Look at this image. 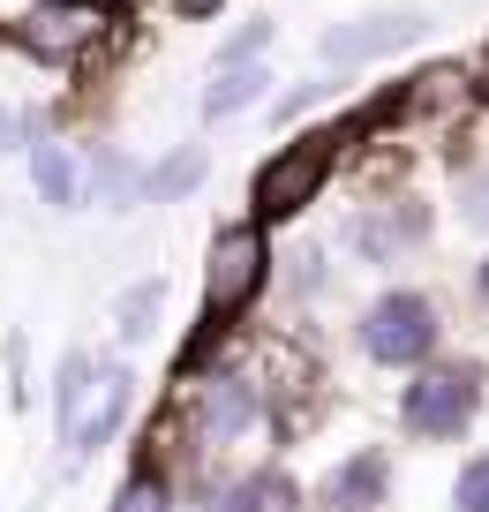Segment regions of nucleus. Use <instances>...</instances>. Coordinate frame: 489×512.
Instances as JSON below:
<instances>
[{"label": "nucleus", "instance_id": "nucleus-1", "mask_svg": "<svg viewBox=\"0 0 489 512\" xmlns=\"http://www.w3.org/2000/svg\"><path fill=\"white\" fill-rule=\"evenodd\" d=\"M264 279H271V234L256 219L219 226V234H211V256H204V339L181 354V369L204 362L211 339H219L234 317H249V302L264 294Z\"/></svg>", "mask_w": 489, "mask_h": 512}, {"label": "nucleus", "instance_id": "nucleus-10", "mask_svg": "<svg viewBox=\"0 0 489 512\" xmlns=\"http://www.w3.org/2000/svg\"><path fill=\"white\" fill-rule=\"evenodd\" d=\"M128 400H136V377H128L121 362H106V369H98L91 407H83V422L68 430V460H91L98 445H113V430L128 422Z\"/></svg>", "mask_w": 489, "mask_h": 512}, {"label": "nucleus", "instance_id": "nucleus-16", "mask_svg": "<svg viewBox=\"0 0 489 512\" xmlns=\"http://www.w3.org/2000/svg\"><path fill=\"white\" fill-rule=\"evenodd\" d=\"M264 91H271V68H226L204 83V121H234V113L264 106Z\"/></svg>", "mask_w": 489, "mask_h": 512}, {"label": "nucleus", "instance_id": "nucleus-20", "mask_svg": "<svg viewBox=\"0 0 489 512\" xmlns=\"http://www.w3.org/2000/svg\"><path fill=\"white\" fill-rule=\"evenodd\" d=\"M452 512H489V452H474L452 475Z\"/></svg>", "mask_w": 489, "mask_h": 512}, {"label": "nucleus", "instance_id": "nucleus-25", "mask_svg": "<svg viewBox=\"0 0 489 512\" xmlns=\"http://www.w3.org/2000/svg\"><path fill=\"white\" fill-rule=\"evenodd\" d=\"M181 16H211V8H219V0H174Z\"/></svg>", "mask_w": 489, "mask_h": 512}, {"label": "nucleus", "instance_id": "nucleus-12", "mask_svg": "<svg viewBox=\"0 0 489 512\" xmlns=\"http://www.w3.org/2000/svg\"><path fill=\"white\" fill-rule=\"evenodd\" d=\"M31 181H38V196H46L53 211H76L83 189H91L83 159H76L68 144H53V136H38V144H31Z\"/></svg>", "mask_w": 489, "mask_h": 512}, {"label": "nucleus", "instance_id": "nucleus-4", "mask_svg": "<svg viewBox=\"0 0 489 512\" xmlns=\"http://www.w3.org/2000/svg\"><path fill=\"white\" fill-rule=\"evenodd\" d=\"M354 347L369 354L377 369H422V362H437V347H444V309H437V294H422V287H384L377 302L354 317Z\"/></svg>", "mask_w": 489, "mask_h": 512}, {"label": "nucleus", "instance_id": "nucleus-26", "mask_svg": "<svg viewBox=\"0 0 489 512\" xmlns=\"http://www.w3.org/2000/svg\"><path fill=\"white\" fill-rule=\"evenodd\" d=\"M68 8H91V16H106V8H113V0H68Z\"/></svg>", "mask_w": 489, "mask_h": 512}, {"label": "nucleus", "instance_id": "nucleus-9", "mask_svg": "<svg viewBox=\"0 0 489 512\" xmlns=\"http://www.w3.org/2000/svg\"><path fill=\"white\" fill-rule=\"evenodd\" d=\"M91 38H98V16L91 8H68V0H38L31 16L16 23V46L38 53V61H76Z\"/></svg>", "mask_w": 489, "mask_h": 512}, {"label": "nucleus", "instance_id": "nucleus-11", "mask_svg": "<svg viewBox=\"0 0 489 512\" xmlns=\"http://www.w3.org/2000/svg\"><path fill=\"white\" fill-rule=\"evenodd\" d=\"M204 512H309V490L286 467H249V475L219 482Z\"/></svg>", "mask_w": 489, "mask_h": 512}, {"label": "nucleus", "instance_id": "nucleus-6", "mask_svg": "<svg viewBox=\"0 0 489 512\" xmlns=\"http://www.w3.org/2000/svg\"><path fill=\"white\" fill-rule=\"evenodd\" d=\"M347 241L362 264H399V256H414L429 241V204L422 196H369L347 219Z\"/></svg>", "mask_w": 489, "mask_h": 512}, {"label": "nucleus", "instance_id": "nucleus-2", "mask_svg": "<svg viewBox=\"0 0 489 512\" xmlns=\"http://www.w3.org/2000/svg\"><path fill=\"white\" fill-rule=\"evenodd\" d=\"M482 392H489V369L467 362V354H437L422 362L407 384H399V430L414 445H459L482 415Z\"/></svg>", "mask_w": 489, "mask_h": 512}, {"label": "nucleus", "instance_id": "nucleus-13", "mask_svg": "<svg viewBox=\"0 0 489 512\" xmlns=\"http://www.w3.org/2000/svg\"><path fill=\"white\" fill-rule=\"evenodd\" d=\"M204 174H211V151L204 144H174L151 174H143V204H181L189 189H204Z\"/></svg>", "mask_w": 489, "mask_h": 512}, {"label": "nucleus", "instance_id": "nucleus-18", "mask_svg": "<svg viewBox=\"0 0 489 512\" xmlns=\"http://www.w3.org/2000/svg\"><path fill=\"white\" fill-rule=\"evenodd\" d=\"M158 309H166V279H136V287L113 302V324H121V339H143L158 324Z\"/></svg>", "mask_w": 489, "mask_h": 512}, {"label": "nucleus", "instance_id": "nucleus-23", "mask_svg": "<svg viewBox=\"0 0 489 512\" xmlns=\"http://www.w3.org/2000/svg\"><path fill=\"white\" fill-rule=\"evenodd\" d=\"M324 91H332V83H301V91H286L279 98V121H301L309 106H324Z\"/></svg>", "mask_w": 489, "mask_h": 512}, {"label": "nucleus", "instance_id": "nucleus-14", "mask_svg": "<svg viewBox=\"0 0 489 512\" xmlns=\"http://www.w3.org/2000/svg\"><path fill=\"white\" fill-rule=\"evenodd\" d=\"M98 369L106 362H91V354H61V377H53V422H61V445H68V430L83 422V407H91V392H98Z\"/></svg>", "mask_w": 489, "mask_h": 512}, {"label": "nucleus", "instance_id": "nucleus-3", "mask_svg": "<svg viewBox=\"0 0 489 512\" xmlns=\"http://www.w3.org/2000/svg\"><path fill=\"white\" fill-rule=\"evenodd\" d=\"M339 151H347V128H309V136L279 144L264 166H256V181H249V219L264 226V234H271V226H286V219H301V211L324 196Z\"/></svg>", "mask_w": 489, "mask_h": 512}, {"label": "nucleus", "instance_id": "nucleus-8", "mask_svg": "<svg viewBox=\"0 0 489 512\" xmlns=\"http://www.w3.org/2000/svg\"><path fill=\"white\" fill-rule=\"evenodd\" d=\"M392 497V452L384 445H362L316 482V512H377Z\"/></svg>", "mask_w": 489, "mask_h": 512}, {"label": "nucleus", "instance_id": "nucleus-19", "mask_svg": "<svg viewBox=\"0 0 489 512\" xmlns=\"http://www.w3.org/2000/svg\"><path fill=\"white\" fill-rule=\"evenodd\" d=\"M106 512H174V482L158 475V467H136V475L113 490V505Z\"/></svg>", "mask_w": 489, "mask_h": 512}, {"label": "nucleus", "instance_id": "nucleus-7", "mask_svg": "<svg viewBox=\"0 0 489 512\" xmlns=\"http://www.w3.org/2000/svg\"><path fill=\"white\" fill-rule=\"evenodd\" d=\"M414 38H422V16H354V23H332V31L316 38V61L347 76V68L377 61L392 46H414Z\"/></svg>", "mask_w": 489, "mask_h": 512}, {"label": "nucleus", "instance_id": "nucleus-17", "mask_svg": "<svg viewBox=\"0 0 489 512\" xmlns=\"http://www.w3.org/2000/svg\"><path fill=\"white\" fill-rule=\"evenodd\" d=\"M271 38H279V23H271V16H249L241 31H226L219 53H211V76H226V68H264Z\"/></svg>", "mask_w": 489, "mask_h": 512}, {"label": "nucleus", "instance_id": "nucleus-15", "mask_svg": "<svg viewBox=\"0 0 489 512\" xmlns=\"http://www.w3.org/2000/svg\"><path fill=\"white\" fill-rule=\"evenodd\" d=\"M91 196H98L106 211H136V204H143V166L121 159L113 144H98V151H91Z\"/></svg>", "mask_w": 489, "mask_h": 512}, {"label": "nucleus", "instance_id": "nucleus-5", "mask_svg": "<svg viewBox=\"0 0 489 512\" xmlns=\"http://www.w3.org/2000/svg\"><path fill=\"white\" fill-rule=\"evenodd\" d=\"M279 430V407H271V384L249 377V369H219L196 392V445L204 452H241L256 437Z\"/></svg>", "mask_w": 489, "mask_h": 512}, {"label": "nucleus", "instance_id": "nucleus-24", "mask_svg": "<svg viewBox=\"0 0 489 512\" xmlns=\"http://www.w3.org/2000/svg\"><path fill=\"white\" fill-rule=\"evenodd\" d=\"M474 302L489 309V256H482V264H474Z\"/></svg>", "mask_w": 489, "mask_h": 512}, {"label": "nucleus", "instance_id": "nucleus-21", "mask_svg": "<svg viewBox=\"0 0 489 512\" xmlns=\"http://www.w3.org/2000/svg\"><path fill=\"white\" fill-rule=\"evenodd\" d=\"M459 219H467L474 234H489V174H474L467 189H459Z\"/></svg>", "mask_w": 489, "mask_h": 512}, {"label": "nucleus", "instance_id": "nucleus-22", "mask_svg": "<svg viewBox=\"0 0 489 512\" xmlns=\"http://www.w3.org/2000/svg\"><path fill=\"white\" fill-rule=\"evenodd\" d=\"M23 144H31V113L0 106V159H8V151H23Z\"/></svg>", "mask_w": 489, "mask_h": 512}]
</instances>
